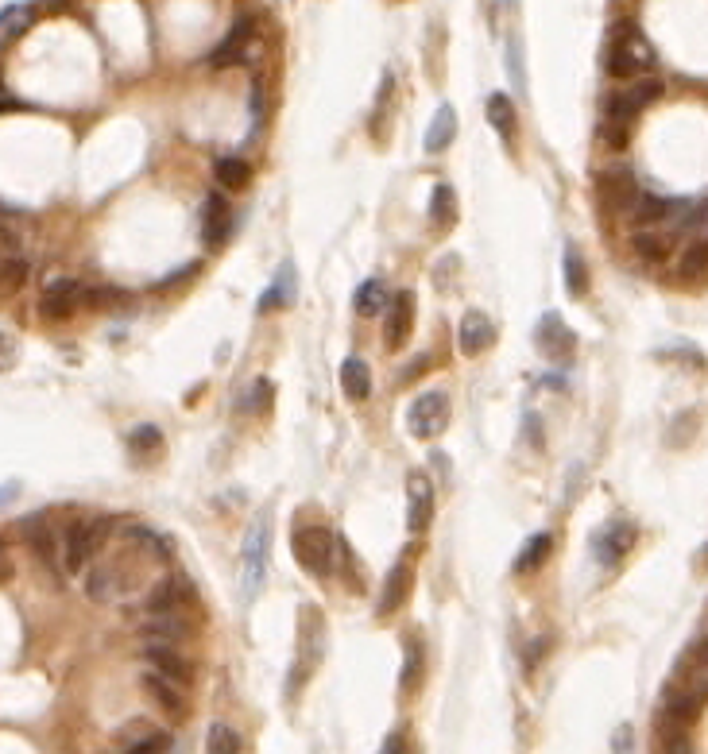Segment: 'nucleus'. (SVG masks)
I'll return each instance as SVG.
<instances>
[{
    "label": "nucleus",
    "instance_id": "43",
    "mask_svg": "<svg viewBox=\"0 0 708 754\" xmlns=\"http://www.w3.org/2000/svg\"><path fill=\"white\" fill-rule=\"evenodd\" d=\"M16 244H20V240H16V232L0 221V256H12V252H16Z\"/></svg>",
    "mask_w": 708,
    "mask_h": 754
},
{
    "label": "nucleus",
    "instance_id": "15",
    "mask_svg": "<svg viewBox=\"0 0 708 754\" xmlns=\"http://www.w3.org/2000/svg\"><path fill=\"white\" fill-rule=\"evenodd\" d=\"M411 329H414V294L411 290H399L395 298H387V310H384V345L391 352L411 341Z\"/></svg>",
    "mask_w": 708,
    "mask_h": 754
},
{
    "label": "nucleus",
    "instance_id": "9",
    "mask_svg": "<svg viewBox=\"0 0 708 754\" xmlns=\"http://www.w3.org/2000/svg\"><path fill=\"white\" fill-rule=\"evenodd\" d=\"M534 345H538V352L550 364H565L573 356V348H577V333L565 325V318H561L558 310H546L542 321L534 325Z\"/></svg>",
    "mask_w": 708,
    "mask_h": 754
},
{
    "label": "nucleus",
    "instance_id": "30",
    "mask_svg": "<svg viewBox=\"0 0 708 754\" xmlns=\"http://www.w3.org/2000/svg\"><path fill=\"white\" fill-rule=\"evenodd\" d=\"M341 387H345V395H349L353 403H364V399L372 395V368H368L360 356H349V360L341 364Z\"/></svg>",
    "mask_w": 708,
    "mask_h": 754
},
{
    "label": "nucleus",
    "instance_id": "40",
    "mask_svg": "<svg viewBox=\"0 0 708 754\" xmlns=\"http://www.w3.org/2000/svg\"><path fill=\"white\" fill-rule=\"evenodd\" d=\"M422 681V642L418 635H407V662H403V689H414Z\"/></svg>",
    "mask_w": 708,
    "mask_h": 754
},
{
    "label": "nucleus",
    "instance_id": "32",
    "mask_svg": "<svg viewBox=\"0 0 708 754\" xmlns=\"http://www.w3.org/2000/svg\"><path fill=\"white\" fill-rule=\"evenodd\" d=\"M28 275H31V267H28V260H24L20 252L0 256V298L20 294V290L28 287Z\"/></svg>",
    "mask_w": 708,
    "mask_h": 754
},
{
    "label": "nucleus",
    "instance_id": "7",
    "mask_svg": "<svg viewBox=\"0 0 708 754\" xmlns=\"http://www.w3.org/2000/svg\"><path fill=\"white\" fill-rule=\"evenodd\" d=\"M449 426V395L445 391H422L407 410V434L418 441H434Z\"/></svg>",
    "mask_w": 708,
    "mask_h": 754
},
{
    "label": "nucleus",
    "instance_id": "10",
    "mask_svg": "<svg viewBox=\"0 0 708 754\" xmlns=\"http://www.w3.org/2000/svg\"><path fill=\"white\" fill-rule=\"evenodd\" d=\"M662 89L666 86H662L658 78H639V82H631L623 93H612V97L604 101V109H608L604 120H612V124H631V116L643 113L650 101H658Z\"/></svg>",
    "mask_w": 708,
    "mask_h": 754
},
{
    "label": "nucleus",
    "instance_id": "39",
    "mask_svg": "<svg viewBox=\"0 0 708 754\" xmlns=\"http://www.w3.org/2000/svg\"><path fill=\"white\" fill-rule=\"evenodd\" d=\"M128 449H132V453H159V449H163V430L151 426V422L136 426L132 437H128Z\"/></svg>",
    "mask_w": 708,
    "mask_h": 754
},
{
    "label": "nucleus",
    "instance_id": "1",
    "mask_svg": "<svg viewBox=\"0 0 708 754\" xmlns=\"http://www.w3.org/2000/svg\"><path fill=\"white\" fill-rule=\"evenodd\" d=\"M271 507H264L244 530V550H240V596L244 604H256L267 584V561H271Z\"/></svg>",
    "mask_w": 708,
    "mask_h": 754
},
{
    "label": "nucleus",
    "instance_id": "35",
    "mask_svg": "<svg viewBox=\"0 0 708 754\" xmlns=\"http://www.w3.org/2000/svg\"><path fill=\"white\" fill-rule=\"evenodd\" d=\"M271 403H275V383H271V379H252V383L244 387L240 410H244V414H271Z\"/></svg>",
    "mask_w": 708,
    "mask_h": 754
},
{
    "label": "nucleus",
    "instance_id": "37",
    "mask_svg": "<svg viewBox=\"0 0 708 754\" xmlns=\"http://www.w3.org/2000/svg\"><path fill=\"white\" fill-rule=\"evenodd\" d=\"M705 263H708L705 236H693V244H689L685 256H681V279H701V275H705Z\"/></svg>",
    "mask_w": 708,
    "mask_h": 754
},
{
    "label": "nucleus",
    "instance_id": "5",
    "mask_svg": "<svg viewBox=\"0 0 708 754\" xmlns=\"http://www.w3.org/2000/svg\"><path fill=\"white\" fill-rule=\"evenodd\" d=\"M322 662V615H314V608L306 604L302 611V638H298L295 666H291V681H287V696L295 700L302 693V685L310 681V673Z\"/></svg>",
    "mask_w": 708,
    "mask_h": 754
},
{
    "label": "nucleus",
    "instance_id": "42",
    "mask_svg": "<svg viewBox=\"0 0 708 754\" xmlns=\"http://www.w3.org/2000/svg\"><path fill=\"white\" fill-rule=\"evenodd\" d=\"M202 271V263H186L182 271H175L171 279H163V283H155V290H171V287H178V283H186V279H194Z\"/></svg>",
    "mask_w": 708,
    "mask_h": 754
},
{
    "label": "nucleus",
    "instance_id": "29",
    "mask_svg": "<svg viewBox=\"0 0 708 754\" xmlns=\"http://www.w3.org/2000/svg\"><path fill=\"white\" fill-rule=\"evenodd\" d=\"M457 190L449 186V182H438L434 190H430V225L434 229L449 232L453 225H457Z\"/></svg>",
    "mask_w": 708,
    "mask_h": 754
},
{
    "label": "nucleus",
    "instance_id": "33",
    "mask_svg": "<svg viewBox=\"0 0 708 754\" xmlns=\"http://www.w3.org/2000/svg\"><path fill=\"white\" fill-rule=\"evenodd\" d=\"M356 314L360 318H380L387 310V290L380 279H364L360 287H356V298H353Z\"/></svg>",
    "mask_w": 708,
    "mask_h": 754
},
{
    "label": "nucleus",
    "instance_id": "18",
    "mask_svg": "<svg viewBox=\"0 0 708 754\" xmlns=\"http://www.w3.org/2000/svg\"><path fill=\"white\" fill-rule=\"evenodd\" d=\"M167 747H171V735L151 720H132L120 727L117 754H163Z\"/></svg>",
    "mask_w": 708,
    "mask_h": 754
},
{
    "label": "nucleus",
    "instance_id": "21",
    "mask_svg": "<svg viewBox=\"0 0 708 754\" xmlns=\"http://www.w3.org/2000/svg\"><path fill=\"white\" fill-rule=\"evenodd\" d=\"M20 530H24V538H28L31 550L39 553L51 569H59V534H55L51 519H47V515H31V519H24Z\"/></svg>",
    "mask_w": 708,
    "mask_h": 754
},
{
    "label": "nucleus",
    "instance_id": "48",
    "mask_svg": "<svg viewBox=\"0 0 708 754\" xmlns=\"http://www.w3.org/2000/svg\"><path fill=\"white\" fill-rule=\"evenodd\" d=\"M12 573V565H8V557H4V546H0V580Z\"/></svg>",
    "mask_w": 708,
    "mask_h": 754
},
{
    "label": "nucleus",
    "instance_id": "28",
    "mask_svg": "<svg viewBox=\"0 0 708 754\" xmlns=\"http://www.w3.org/2000/svg\"><path fill=\"white\" fill-rule=\"evenodd\" d=\"M453 140H457V113H453V105H442V109L434 113V120H430V128H426L422 147H426V155H438V151H445Z\"/></svg>",
    "mask_w": 708,
    "mask_h": 754
},
{
    "label": "nucleus",
    "instance_id": "12",
    "mask_svg": "<svg viewBox=\"0 0 708 754\" xmlns=\"http://www.w3.org/2000/svg\"><path fill=\"white\" fill-rule=\"evenodd\" d=\"M592 190H596L600 205L620 209V213H627V209L635 205V198L643 194L639 182H635V174L627 171V167H608V171H600L592 178Z\"/></svg>",
    "mask_w": 708,
    "mask_h": 754
},
{
    "label": "nucleus",
    "instance_id": "24",
    "mask_svg": "<svg viewBox=\"0 0 708 754\" xmlns=\"http://www.w3.org/2000/svg\"><path fill=\"white\" fill-rule=\"evenodd\" d=\"M202 236H206L209 248H221L225 244V236H229V202L213 190L206 198V205H202Z\"/></svg>",
    "mask_w": 708,
    "mask_h": 754
},
{
    "label": "nucleus",
    "instance_id": "38",
    "mask_svg": "<svg viewBox=\"0 0 708 754\" xmlns=\"http://www.w3.org/2000/svg\"><path fill=\"white\" fill-rule=\"evenodd\" d=\"M206 754H240V735L229 724H213L206 735Z\"/></svg>",
    "mask_w": 708,
    "mask_h": 754
},
{
    "label": "nucleus",
    "instance_id": "2",
    "mask_svg": "<svg viewBox=\"0 0 708 754\" xmlns=\"http://www.w3.org/2000/svg\"><path fill=\"white\" fill-rule=\"evenodd\" d=\"M654 62H658V55H654L647 35L635 28V24H620V28L608 35V47H604V70H608V78L631 82V78H639V74H650Z\"/></svg>",
    "mask_w": 708,
    "mask_h": 754
},
{
    "label": "nucleus",
    "instance_id": "27",
    "mask_svg": "<svg viewBox=\"0 0 708 754\" xmlns=\"http://www.w3.org/2000/svg\"><path fill=\"white\" fill-rule=\"evenodd\" d=\"M561 279H565V290L573 298L589 294V263H585L577 244H565V252H561Z\"/></svg>",
    "mask_w": 708,
    "mask_h": 754
},
{
    "label": "nucleus",
    "instance_id": "22",
    "mask_svg": "<svg viewBox=\"0 0 708 754\" xmlns=\"http://www.w3.org/2000/svg\"><path fill=\"white\" fill-rule=\"evenodd\" d=\"M144 638L159 642V646H175L178 650V642L194 638V627H190V619H182V615H148V619H144Z\"/></svg>",
    "mask_w": 708,
    "mask_h": 754
},
{
    "label": "nucleus",
    "instance_id": "3",
    "mask_svg": "<svg viewBox=\"0 0 708 754\" xmlns=\"http://www.w3.org/2000/svg\"><path fill=\"white\" fill-rule=\"evenodd\" d=\"M109 526L113 522L105 515H93V519H74L66 530L59 534V569L78 577L82 569H89V561L101 553L105 538H109Z\"/></svg>",
    "mask_w": 708,
    "mask_h": 754
},
{
    "label": "nucleus",
    "instance_id": "20",
    "mask_svg": "<svg viewBox=\"0 0 708 754\" xmlns=\"http://www.w3.org/2000/svg\"><path fill=\"white\" fill-rule=\"evenodd\" d=\"M140 685H144V693L163 708V716H171V720H186V712H190V704H186V693L178 689V685H171V681H163L159 673H144L140 677Z\"/></svg>",
    "mask_w": 708,
    "mask_h": 754
},
{
    "label": "nucleus",
    "instance_id": "31",
    "mask_svg": "<svg viewBox=\"0 0 708 754\" xmlns=\"http://www.w3.org/2000/svg\"><path fill=\"white\" fill-rule=\"evenodd\" d=\"M550 550H554V534H534V538H527L523 542V550H519V557H515V573L519 577H527V573H534V569H542L546 565V557H550Z\"/></svg>",
    "mask_w": 708,
    "mask_h": 754
},
{
    "label": "nucleus",
    "instance_id": "36",
    "mask_svg": "<svg viewBox=\"0 0 708 754\" xmlns=\"http://www.w3.org/2000/svg\"><path fill=\"white\" fill-rule=\"evenodd\" d=\"M213 174H217V182H221L225 190H248V182H252V167H248L244 159H236V155L217 159Z\"/></svg>",
    "mask_w": 708,
    "mask_h": 754
},
{
    "label": "nucleus",
    "instance_id": "34",
    "mask_svg": "<svg viewBox=\"0 0 708 754\" xmlns=\"http://www.w3.org/2000/svg\"><path fill=\"white\" fill-rule=\"evenodd\" d=\"M666 213H670V202H666V198H654V194H639L635 205L627 209V217H631L639 229H650V225L666 221Z\"/></svg>",
    "mask_w": 708,
    "mask_h": 754
},
{
    "label": "nucleus",
    "instance_id": "11",
    "mask_svg": "<svg viewBox=\"0 0 708 754\" xmlns=\"http://www.w3.org/2000/svg\"><path fill=\"white\" fill-rule=\"evenodd\" d=\"M86 302V287L78 279H51L43 298H39V318L47 321H70Z\"/></svg>",
    "mask_w": 708,
    "mask_h": 754
},
{
    "label": "nucleus",
    "instance_id": "13",
    "mask_svg": "<svg viewBox=\"0 0 708 754\" xmlns=\"http://www.w3.org/2000/svg\"><path fill=\"white\" fill-rule=\"evenodd\" d=\"M434 484H430V476L426 472H411L407 476V530H411V538H422L426 530H430V522H434Z\"/></svg>",
    "mask_w": 708,
    "mask_h": 754
},
{
    "label": "nucleus",
    "instance_id": "8",
    "mask_svg": "<svg viewBox=\"0 0 708 754\" xmlns=\"http://www.w3.org/2000/svg\"><path fill=\"white\" fill-rule=\"evenodd\" d=\"M635 542H639V530H635V522L631 519H608L596 534H592V557L604 565V569H616L627 553L635 550Z\"/></svg>",
    "mask_w": 708,
    "mask_h": 754
},
{
    "label": "nucleus",
    "instance_id": "6",
    "mask_svg": "<svg viewBox=\"0 0 708 754\" xmlns=\"http://www.w3.org/2000/svg\"><path fill=\"white\" fill-rule=\"evenodd\" d=\"M144 608H148V615H182L186 619V611L198 608V588L182 573L159 577L148 592V600H144Z\"/></svg>",
    "mask_w": 708,
    "mask_h": 754
},
{
    "label": "nucleus",
    "instance_id": "41",
    "mask_svg": "<svg viewBox=\"0 0 708 754\" xmlns=\"http://www.w3.org/2000/svg\"><path fill=\"white\" fill-rule=\"evenodd\" d=\"M600 140L612 147V151H623V147L631 144V124H612V120H600Z\"/></svg>",
    "mask_w": 708,
    "mask_h": 754
},
{
    "label": "nucleus",
    "instance_id": "25",
    "mask_svg": "<svg viewBox=\"0 0 708 754\" xmlns=\"http://www.w3.org/2000/svg\"><path fill=\"white\" fill-rule=\"evenodd\" d=\"M298 294V283H295V267L291 263H283L279 267V275H275V283L260 294V302H256V310L260 314H271V310H283V306H291Z\"/></svg>",
    "mask_w": 708,
    "mask_h": 754
},
{
    "label": "nucleus",
    "instance_id": "14",
    "mask_svg": "<svg viewBox=\"0 0 708 754\" xmlns=\"http://www.w3.org/2000/svg\"><path fill=\"white\" fill-rule=\"evenodd\" d=\"M411 588H414V565L411 557H399L391 569H387L384 577V588H380V600H376V615L380 619H387V615H395V611L403 608L407 600H411Z\"/></svg>",
    "mask_w": 708,
    "mask_h": 754
},
{
    "label": "nucleus",
    "instance_id": "46",
    "mask_svg": "<svg viewBox=\"0 0 708 754\" xmlns=\"http://www.w3.org/2000/svg\"><path fill=\"white\" fill-rule=\"evenodd\" d=\"M16 495H20V484H4V488H0V503H12Z\"/></svg>",
    "mask_w": 708,
    "mask_h": 754
},
{
    "label": "nucleus",
    "instance_id": "26",
    "mask_svg": "<svg viewBox=\"0 0 708 754\" xmlns=\"http://www.w3.org/2000/svg\"><path fill=\"white\" fill-rule=\"evenodd\" d=\"M484 113H488V124L500 132L503 140L515 144V136H519V113H515V101H511L507 93H492L488 105H484Z\"/></svg>",
    "mask_w": 708,
    "mask_h": 754
},
{
    "label": "nucleus",
    "instance_id": "19",
    "mask_svg": "<svg viewBox=\"0 0 708 754\" xmlns=\"http://www.w3.org/2000/svg\"><path fill=\"white\" fill-rule=\"evenodd\" d=\"M256 51V24L248 16H240L233 24V31L217 43V51L209 55V66H236V62H248Z\"/></svg>",
    "mask_w": 708,
    "mask_h": 754
},
{
    "label": "nucleus",
    "instance_id": "4",
    "mask_svg": "<svg viewBox=\"0 0 708 754\" xmlns=\"http://www.w3.org/2000/svg\"><path fill=\"white\" fill-rule=\"evenodd\" d=\"M291 550H295V561L310 577H329V573H333L337 534H333L329 526H322V522H306V526H295Z\"/></svg>",
    "mask_w": 708,
    "mask_h": 754
},
{
    "label": "nucleus",
    "instance_id": "47",
    "mask_svg": "<svg viewBox=\"0 0 708 754\" xmlns=\"http://www.w3.org/2000/svg\"><path fill=\"white\" fill-rule=\"evenodd\" d=\"M8 109H20V101H12V97L0 93V113H8Z\"/></svg>",
    "mask_w": 708,
    "mask_h": 754
},
{
    "label": "nucleus",
    "instance_id": "49",
    "mask_svg": "<svg viewBox=\"0 0 708 754\" xmlns=\"http://www.w3.org/2000/svg\"><path fill=\"white\" fill-rule=\"evenodd\" d=\"M4 348H8V345H4V337H0V356H4Z\"/></svg>",
    "mask_w": 708,
    "mask_h": 754
},
{
    "label": "nucleus",
    "instance_id": "23",
    "mask_svg": "<svg viewBox=\"0 0 708 754\" xmlns=\"http://www.w3.org/2000/svg\"><path fill=\"white\" fill-rule=\"evenodd\" d=\"M631 252L643 263H650V267H662L674 252V236L662 229H639L631 236Z\"/></svg>",
    "mask_w": 708,
    "mask_h": 754
},
{
    "label": "nucleus",
    "instance_id": "17",
    "mask_svg": "<svg viewBox=\"0 0 708 754\" xmlns=\"http://www.w3.org/2000/svg\"><path fill=\"white\" fill-rule=\"evenodd\" d=\"M496 337H500V329H496V321L488 318L484 310H469L465 318H461V329H457V348H461V356H484L488 348L496 345Z\"/></svg>",
    "mask_w": 708,
    "mask_h": 754
},
{
    "label": "nucleus",
    "instance_id": "44",
    "mask_svg": "<svg viewBox=\"0 0 708 754\" xmlns=\"http://www.w3.org/2000/svg\"><path fill=\"white\" fill-rule=\"evenodd\" d=\"M403 747H407V739H403V735L395 731V735H387V743L380 747V754H399Z\"/></svg>",
    "mask_w": 708,
    "mask_h": 754
},
{
    "label": "nucleus",
    "instance_id": "45",
    "mask_svg": "<svg viewBox=\"0 0 708 754\" xmlns=\"http://www.w3.org/2000/svg\"><path fill=\"white\" fill-rule=\"evenodd\" d=\"M666 754H693V747L685 735H678V739H666Z\"/></svg>",
    "mask_w": 708,
    "mask_h": 754
},
{
    "label": "nucleus",
    "instance_id": "16",
    "mask_svg": "<svg viewBox=\"0 0 708 754\" xmlns=\"http://www.w3.org/2000/svg\"><path fill=\"white\" fill-rule=\"evenodd\" d=\"M144 662L151 666V673H159L163 681H171V685H178V689H186V685L194 681V666H190V658H186L182 650H175V646L148 642V646H144Z\"/></svg>",
    "mask_w": 708,
    "mask_h": 754
}]
</instances>
